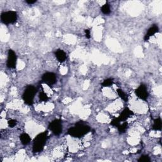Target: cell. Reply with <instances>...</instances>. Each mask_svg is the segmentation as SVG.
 <instances>
[{"label":"cell","mask_w":162,"mask_h":162,"mask_svg":"<svg viewBox=\"0 0 162 162\" xmlns=\"http://www.w3.org/2000/svg\"><path fill=\"white\" fill-rule=\"evenodd\" d=\"M8 126L10 127L13 128V127H15V126L16 125V121L15 120H13V119H10L8 122Z\"/></svg>","instance_id":"cell-21"},{"label":"cell","mask_w":162,"mask_h":162,"mask_svg":"<svg viewBox=\"0 0 162 162\" xmlns=\"http://www.w3.org/2000/svg\"><path fill=\"white\" fill-rule=\"evenodd\" d=\"M55 56L59 62L62 63L67 59V54L62 49H58L55 52Z\"/></svg>","instance_id":"cell-11"},{"label":"cell","mask_w":162,"mask_h":162,"mask_svg":"<svg viewBox=\"0 0 162 162\" xmlns=\"http://www.w3.org/2000/svg\"><path fill=\"white\" fill-rule=\"evenodd\" d=\"M117 92L118 95H119V96L122 100H123L125 101H127V100H128L127 94L125 93L124 91H122L120 89H118L117 90Z\"/></svg>","instance_id":"cell-16"},{"label":"cell","mask_w":162,"mask_h":162,"mask_svg":"<svg viewBox=\"0 0 162 162\" xmlns=\"http://www.w3.org/2000/svg\"><path fill=\"white\" fill-rule=\"evenodd\" d=\"M117 128L118 129V130H119L120 133H121V134L125 133L128 128V124L127 123L126 121L124 122L121 123Z\"/></svg>","instance_id":"cell-14"},{"label":"cell","mask_w":162,"mask_h":162,"mask_svg":"<svg viewBox=\"0 0 162 162\" xmlns=\"http://www.w3.org/2000/svg\"><path fill=\"white\" fill-rule=\"evenodd\" d=\"M16 60H17V57L16 53L13 50L10 49L8 53L7 61H6V66L8 68L11 69H15L16 65Z\"/></svg>","instance_id":"cell-6"},{"label":"cell","mask_w":162,"mask_h":162,"mask_svg":"<svg viewBox=\"0 0 162 162\" xmlns=\"http://www.w3.org/2000/svg\"><path fill=\"white\" fill-rule=\"evenodd\" d=\"M90 127L84 123H77L75 126L70 128L68 130L70 136L73 137L80 138L89 132Z\"/></svg>","instance_id":"cell-1"},{"label":"cell","mask_w":162,"mask_h":162,"mask_svg":"<svg viewBox=\"0 0 162 162\" xmlns=\"http://www.w3.org/2000/svg\"><path fill=\"white\" fill-rule=\"evenodd\" d=\"M17 13L15 11H7L3 12L1 15V20L5 25L14 23L17 20Z\"/></svg>","instance_id":"cell-4"},{"label":"cell","mask_w":162,"mask_h":162,"mask_svg":"<svg viewBox=\"0 0 162 162\" xmlns=\"http://www.w3.org/2000/svg\"><path fill=\"white\" fill-rule=\"evenodd\" d=\"M36 0H34V1H32V0H28V1H26V3H28L29 5H32L34 4V3H36Z\"/></svg>","instance_id":"cell-23"},{"label":"cell","mask_w":162,"mask_h":162,"mask_svg":"<svg viewBox=\"0 0 162 162\" xmlns=\"http://www.w3.org/2000/svg\"><path fill=\"white\" fill-rule=\"evenodd\" d=\"M39 97V99H40L41 101H44V102H46V101L49 100L48 96H47V94L44 92L40 93Z\"/></svg>","instance_id":"cell-18"},{"label":"cell","mask_w":162,"mask_h":162,"mask_svg":"<svg viewBox=\"0 0 162 162\" xmlns=\"http://www.w3.org/2000/svg\"><path fill=\"white\" fill-rule=\"evenodd\" d=\"M135 93H136V96L139 98L143 100H146L148 99V96H149L147 87L144 84H141V85L138 87L136 91H135Z\"/></svg>","instance_id":"cell-8"},{"label":"cell","mask_w":162,"mask_h":162,"mask_svg":"<svg viewBox=\"0 0 162 162\" xmlns=\"http://www.w3.org/2000/svg\"><path fill=\"white\" fill-rule=\"evenodd\" d=\"M159 31V27L156 25H154L151 26V27L148 30L146 34L144 36V40L145 41H148L150 39L151 36H153L154 34H156L157 32Z\"/></svg>","instance_id":"cell-10"},{"label":"cell","mask_w":162,"mask_h":162,"mask_svg":"<svg viewBox=\"0 0 162 162\" xmlns=\"http://www.w3.org/2000/svg\"><path fill=\"white\" fill-rule=\"evenodd\" d=\"M56 76L52 72H47L42 77L43 82L49 86L54 85L56 82Z\"/></svg>","instance_id":"cell-7"},{"label":"cell","mask_w":162,"mask_h":162,"mask_svg":"<svg viewBox=\"0 0 162 162\" xmlns=\"http://www.w3.org/2000/svg\"><path fill=\"white\" fill-rule=\"evenodd\" d=\"M48 128L54 134L58 136V135H60L62 132L63 130V126L62 122L58 119L54 120L49 124Z\"/></svg>","instance_id":"cell-5"},{"label":"cell","mask_w":162,"mask_h":162,"mask_svg":"<svg viewBox=\"0 0 162 162\" xmlns=\"http://www.w3.org/2000/svg\"><path fill=\"white\" fill-rule=\"evenodd\" d=\"M133 115V111L130 110L129 108H125L122 112L121 113L120 116L118 117V119H119L121 122H126L129 118L132 116Z\"/></svg>","instance_id":"cell-9"},{"label":"cell","mask_w":162,"mask_h":162,"mask_svg":"<svg viewBox=\"0 0 162 162\" xmlns=\"http://www.w3.org/2000/svg\"><path fill=\"white\" fill-rule=\"evenodd\" d=\"M113 84V79L109 78L104 80L102 82V84H101V85L103 86V87H110L112 86Z\"/></svg>","instance_id":"cell-17"},{"label":"cell","mask_w":162,"mask_h":162,"mask_svg":"<svg viewBox=\"0 0 162 162\" xmlns=\"http://www.w3.org/2000/svg\"><path fill=\"white\" fill-rule=\"evenodd\" d=\"M122 122L119 120V119L118 118H115L111 122V125L115 127H117Z\"/></svg>","instance_id":"cell-19"},{"label":"cell","mask_w":162,"mask_h":162,"mask_svg":"<svg viewBox=\"0 0 162 162\" xmlns=\"http://www.w3.org/2000/svg\"><path fill=\"white\" fill-rule=\"evenodd\" d=\"M37 90L33 86H28L23 93V100L28 105H31L34 102V99L36 94Z\"/></svg>","instance_id":"cell-3"},{"label":"cell","mask_w":162,"mask_h":162,"mask_svg":"<svg viewBox=\"0 0 162 162\" xmlns=\"http://www.w3.org/2000/svg\"><path fill=\"white\" fill-rule=\"evenodd\" d=\"M150 158L148 156V155H143V156H141L139 159L138 160V161L139 162H149L150 161Z\"/></svg>","instance_id":"cell-20"},{"label":"cell","mask_w":162,"mask_h":162,"mask_svg":"<svg viewBox=\"0 0 162 162\" xmlns=\"http://www.w3.org/2000/svg\"><path fill=\"white\" fill-rule=\"evenodd\" d=\"M84 32H85V36H86V38L87 39H89L91 38V31L89 29H86L84 30Z\"/></svg>","instance_id":"cell-22"},{"label":"cell","mask_w":162,"mask_h":162,"mask_svg":"<svg viewBox=\"0 0 162 162\" xmlns=\"http://www.w3.org/2000/svg\"><path fill=\"white\" fill-rule=\"evenodd\" d=\"M48 139V132H44L37 136L33 141V151L39 153L43 150Z\"/></svg>","instance_id":"cell-2"},{"label":"cell","mask_w":162,"mask_h":162,"mask_svg":"<svg viewBox=\"0 0 162 162\" xmlns=\"http://www.w3.org/2000/svg\"><path fill=\"white\" fill-rule=\"evenodd\" d=\"M101 11L104 15H109L111 13V9H110V5L108 4V3H105V4L101 6Z\"/></svg>","instance_id":"cell-15"},{"label":"cell","mask_w":162,"mask_h":162,"mask_svg":"<svg viewBox=\"0 0 162 162\" xmlns=\"http://www.w3.org/2000/svg\"><path fill=\"white\" fill-rule=\"evenodd\" d=\"M20 140L21 141V143L23 145H27L29 143H30V142L31 141V138H30V136L27 133H23L20 136Z\"/></svg>","instance_id":"cell-12"},{"label":"cell","mask_w":162,"mask_h":162,"mask_svg":"<svg viewBox=\"0 0 162 162\" xmlns=\"http://www.w3.org/2000/svg\"><path fill=\"white\" fill-rule=\"evenodd\" d=\"M161 120L160 118H158L154 120L153 129L154 130H160L161 129Z\"/></svg>","instance_id":"cell-13"}]
</instances>
